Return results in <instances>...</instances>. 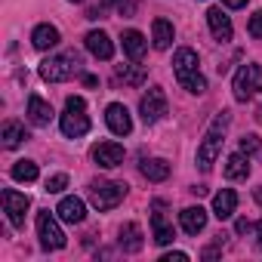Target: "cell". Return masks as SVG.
I'll return each mask as SVG.
<instances>
[{
    "instance_id": "1",
    "label": "cell",
    "mask_w": 262,
    "mask_h": 262,
    "mask_svg": "<svg viewBox=\"0 0 262 262\" xmlns=\"http://www.w3.org/2000/svg\"><path fill=\"white\" fill-rule=\"evenodd\" d=\"M228 123H231V114H228V111H219V114L213 117L210 129H207L204 142L198 145V167H201L204 173H207V170H213V164H216V158H219V151H222V142H225V129H228Z\"/></svg>"
},
{
    "instance_id": "2",
    "label": "cell",
    "mask_w": 262,
    "mask_h": 262,
    "mask_svg": "<svg viewBox=\"0 0 262 262\" xmlns=\"http://www.w3.org/2000/svg\"><path fill=\"white\" fill-rule=\"evenodd\" d=\"M173 71H176V80L182 83V90H188L191 96L207 93V80H204V74H201V68H198V53H194V50H188V47L176 50V56H173Z\"/></svg>"
},
{
    "instance_id": "3",
    "label": "cell",
    "mask_w": 262,
    "mask_h": 262,
    "mask_svg": "<svg viewBox=\"0 0 262 262\" xmlns=\"http://www.w3.org/2000/svg\"><path fill=\"white\" fill-rule=\"evenodd\" d=\"M80 53L77 50H68V53H59V56H50L40 62V77L47 83H62L74 74H80Z\"/></svg>"
},
{
    "instance_id": "4",
    "label": "cell",
    "mask_w": 262,
    "mask_h": 262,
    "mask_svg": "<svg viewBox=\"0 0 262 262\" xmlns=\"http://www.w3.org/2000/svg\"><path fill=\"white\" fill-rule=\"evenodd\" d=\"M62 133L68 139H80L86 136V129H90V117H86V102L80 96H68L65 99V111H62Z\"/></svg>"
},
{
    "instance_id": "5",
    "label": "cell",
    "mask_w": 262,
    "mask_h": 262,
    "mask_svg": "<svg viewBox=\"0 0 262 262\" xmlns=\"http://www.w3.org/2000/svg\"><path fill=\"white\" fill-rule=\"evenodd\" d=\"M123 198H126V185L123 182H108V179L90 182V204L96 210H114Z\"/></svg>"
},
{
    "instance_id": "6",
    "label": "cell",
    "mask_w": 262,
    "mask_h": 262,
    "mask_svg": "<svg viewBox=\"0 0 262 262\" xmlns=\"http://www.w3.org/2000/svg\"><path fill=\"white\" fill-rule=\"evenodd\" d=\"M259 90H262V65H256V62L241 65V71L234 74V83H231L234 99L237 102H250Z\"/></svg>"
},
{
    "instance_id": "7",
    "label": "cell",
    "mask_w": 262,
    "mask_h": 262,
    "mask_svg": "<svg viewBox=\"0 0 262 262\" xmlns=\"http://www.w3.org/2000/svg\"><path fill=\"white\" fill-rule=\"evenodd\" d=\"M37 237H40L43 250H62L65 247V231L59 228V222L50 210L37 213Z\"/></svg>"
},
{
    "instance_id": "8",
    "label": "cell",
    "mask_w": 262,
    "mask_h": 262,
    "mask_svg": "<svg viewBox=\"0 0 262 262\" xmlns=\"http://www.w3.org/2000/svg\"><path fill=\"white\" fill-rule=\"evenodd\" d=\"M139 114H142L145 123H158V120L167 114V93H164L161 86H151V90L142 96V102H139Z\"/></svg>"
},
{
    "instance_id": "9",
    "label": "cell",
    "mask_w": 262,
    "mask_h": 262,
    "mask_svg": "<svg viewBox=\"0 0 262 262\" xmlns=\"http://www.w3.org/2000/svg\"><path fill=\"white\" fill-rule=\"evenodd\" d=\"M28 207H31L28 194H19V191H13V188L4 191V210H7V219H10L13 228H22V225H25V213H28Z\"/></svg>"
},
{
    "instance_id": "10",
    "label": "cell",
    "mask_w": 262,
    "mask_h": 262,
    "mask_svg": "<svg viewBox=\"0 0 262 262\" xmlns=\"http://www.w3.org/2000/svg\"><path fill=\"white\" fill-rule=\"evenodd\" d=\"M105 123L114 136H129L133 133V117H129V111L120 105V102H111L105 108Z\"/></svg>"
},
{
    "instance_id": "11",
    "label": "cell",
    "mask_w": 262,
    "mask_h": 262,
    "mask_svg": "<svg viewBox=\"0 0 262 262\" xmlns=\"http://www.w3.org/2000/svg\"><path fill=\"white\" fill-rule=\"evenodd\" d=\"M164 201H155L151 204V231H155V241L161 244V247H167L170 241H173V225L167 222V216H164Z\"/></svg>"
},
{
    "instance_id": "12",
    "label": "cell",
    "mask_w": 262,
    "mask_h": 262,
    "mask_svg": "<svg viewBox=\"0 0 262 262\" xmlns=\"http://www.w3.org/2000/svg\"><path fill=\"white\" fill-rule=\"evenodd\" d=\"M93 161H96L99 167H105V170H114V167L123 164V148H120L117 142H99V145L93 148Z\"/></svg>"
},
{
    "instance_id": "13",
    "label": "cell",
    "mask_w": 262,
    "mask_h": 262,
    "mask_svg": "<svg viewBox=\"0 0 262 262\" xmlns=\"http://www.w3.org/2000/svg\"><path fill=\"white\" fill-rule=\"evenodd\" d=\"M207 22H210V31H213V37L219 40V43H228L231 40V34H234V28H231V19L219 10V7H213V10H207Z\"/></svg>"
},
{
    "instance_id": "14",
    "label": "cell",
    "mask_w": 262,
    "mask_h": 262,
    "mask_svg": "<svg viewBox=\"0 0 262 262\" xmlns=\"http://www.w3.org/2000/svg\"><path fill=\"white\" fill-rule=\"evenodd\" d=\"M56 213H59V219L68 222V225H80V222L86 219V207H83L80 198H62V204L56 207Z\"/></svg>"
},
{
    "instance_id": "15",
    "label": "cell",
    "mask_w": 262,
    "mask_h": 262,
    "mask_svg": "<svg viewBox=\"0 0 262 262\" xmlns=\"http://www.w3.org/2000/svg\"><path fill=\"white\" fill-rule=\"evenodd\" d=\"M123 53L133 59V62H142L145 59V50H148V40H145V34L142 31H136V28H129V31H123Z\"/></svg>"
},
{
    "instance_id": "16",
    "label": "cell",
    "mask_w": 262,
    "mask_h": 262,
    "mask_svg": "<svg viewBox=\"0 0 262 262\" xmlns=\"http://www.w3.org/2000/svg\"><path fill=\"white\" fill-rule=\"evenodd\" d=\"M83 40H86V50H90L96 59H105V62H108V59L114 56V43H111V37H108L105 31H90Z\"/></svg>"
},
{
    "instance_id": "17",
    "label": "cell",
    "mask_w": 262,
    "mask_h": 262,
    "mask_svg": "<svg viewBox=\"0 0 262 262\" xmlns=\"http://www.w3.org/2000/svg\"><path fill=\"white\" fill-rule=\"evenodd\" d=\"M117 244H120V250L123 253H139L142 250V228L136 225V222H126V225H120V237H117Z\"/></svg>"
},
{
    "instance_id": "18",
    "label": "cell",
    "mask_w": 262,
    "mask_h": 262,
    "mask_svg": "<svg viewBox=\"0 0 262 262\" xmlns=\"http://www.w3.org/2000/svg\"><path fill=\"white\" fill-rule=\"evenodd\" d=\"M59 28L56 25H37L34 31H31V43H34V50H40V53H47V50H53V47H59Z\"/></svg>"
},
{
    "instance_id": "19",
    "label": "cell",
    "mask_w": 262,
    "mask_h": 262,
    "mask_svg": "<svg viewBox=\"0 0 262 262\" xmlns=\"http://www.w3.org/2000/svg\"><path fill=\"white\" fill-rule=\"evenodd\" d=\"M179 222H182V231H185V234H198V231H204V225H207V210H204V207H185V210L179 213Z\"/></svg>"
},
{
    "instance_id": "20",
    "label": "cell",
    "mask_w": 262,
    "mask_h": 262,
    "mask_svg": "<svg viewBox=\"0 0 262 262\" xmlns=\"http://www.w3.org/2000/svg\"><path fill=\"white\" fill-rule=\"evenodd\" d=\"M237 210V194L231 188H222L216 198H213V216L216 219H231Z\"/></svg>"
},
{
    "instance_id": "21",
    "label": "cell",
    "mask_w": 262,
    "mask_h": 262,
    "mask_svg": "<svg viewBox=\"0 0 262 262\" xmlns=\"http://www.w3.org/2000/svg\"><path fill=\"white\" fill-rule=\"evenodd\" d=\"M28 120H31L34 126H50V120H53L50 102H43L40 96H31V99H28Z\"/></svg>"
},
{
    "instance_id": "22",
    "label": "cell",
    "mask_w": 262,
    "mask_h": 262,
    "mask_svg": "<svg viewBox=\"0 0 262 262\" xmlns=\"http://www.w3.org/2000/svg\"><path fill=\"white\" fill-rule=\"evenodd\" d=\"M173 22H167V19H155V25H151V43H155V50H170V43H173Z\"/></svg>"
},
{
    "instance_id": "23",
    "label": "cell",
    "mask_w": 262,
    "mask_h": 262,
    "mask_svg": "<svg viewBox=\"0 0 262 262\" xmlns=\"http://www.w3.org/2000/svg\"><path fill=\"white\" fill-rule=\"evenodd\" d=\"M0 139H4V148H19V145L28 139V133H25V126H22L19 120H7V123H4V133H0Z\"/></svg>"
},
{
    "instance_id": "24",
    "label": "cell",
    "mask_w": 262,
    "mask_h": 262,
    "mask_svg": "<svg viewBox=\"0 0 262 262\" xmlns=\"http://www.w3.org/2000/svg\"><path fill=\"white\" fill-rule=\"evenodd\" d=\"M247 176H250V158L244 151L231 155L225 161V179H247Z\"/></svg>"
},
{
    "instance_id": "25",
    "label": "cell",
    "mask_w": 262,
    "mask_h": 262,
    "mask_svg": "<svg viewBox=\"0 0 262 262\" xmlns=\"http://www.w3.org/2000/svg\"><path fill=\"white\" fill-rule=\"evenodd\" d=\"M142 176L148 182H164L170 176V164L164 158H151V161H142Z\"/></svg>"
},
{
    "instance_id": "26",
    "label": "cell",
    "mask_w": 262,
    "mask_h": 262,
    "mask_svg": "<svg viewBox=\"0 0 262 262\" xmlns=\"http://www.w3.org/2000/svg\"><path fill=\"white\" fill-rule=\"evenodd\" d=\"M10 176L16 182H34L37 179V164L34 161H16L13 170H10Z\"/></svg>"
},
{
    "instance_id": "27",
    "label": "cell",
    "mask_w": 262,
    "mask_h": 262,
    "mask_svg": "<svg viewBox=\"0 0 262 262\" xmlns=\"http://www.w3.org/2000/svg\"><path fill=\"white\" fill-rule=\"evenodd\" d=\"M114 77H117V80H123L126 86H142V83H145V71H139V68H129V65H117Z\"/></svg>"
},
{
    "instance_id": "28",
    "label": "cell",
    "mask_w": 262,
    "mask_h": 262,
    "mask_svg": "<svg viewBox=\"0 0 262 262\" xmlns=\"http://www.w3.org/2000/svg\"><path fill=\"white\" fill-rule=\"evenodd\" d=\"M241 151H244L247 158L262 161V139H259V136H244V139H241Z\"/></svg>"
},
{
    "instance_id": "29",
    "label": "cell",
    "mask_w": 262,
    "mask_h": 262,
    "mask_svg": "<svg viewBox=\"0 0 262 262\" xmlns=\"http://www.w3.org/2000/svg\"><path fill=\"white\" fill-rule=\"evenodd\" d=\"M65 188H68V176H65V173L50 176L47 185H43V191H50V194H59V191H65Z\"/></svg>"
},
{
    "instance_id": "30",
    "label": "cell",
    "mask_w": 262,
    "mask_h": 262,
    "mask_svg": "<svg viewBox=\"0 0 262 262\" xmlns=\"http://www.w3.org/2000/svg\"><path fill=\"white\" fill-rule=\"evenodd\" d=\"M247 31H250V37H256V40H262V10L250 16V25H247Z\"/></svg>"
},
{
    "instance_id": "31",
    "label": "cell",
    "mask_w": 262,
    "mask_h": 262,
    "mask_svg": "<svg viewBox=\"0 0 262 262\" xmlns=\"http://www.w3.org/2000/svg\"><path fill=\"white\" fill-rule=\"evenodd\" d=\"M139 10V0H120V4H117V13L120 16H133Z\"/></svg>"
},
{
    "instance_id": "32",
    "label": "cell",
    "mask_w": 262,
    "mask_h": 262,
    "mask_svg": "<svg viewBox=\"0 0 262 262\" xmlns=\"http://www.w3.org/2000/svg\"><path fill=\"white\" fill-rule=\"evenodd\" d=\"M234 231H237V234H247V231H256V225H253V222H247V219H237Z\"/></svg>"
},
{
    "instance_id": "33",
    "label": "cell",
    "mask_w": 262,
    "mask_h": 262,
    "mask_svg": "<svg viewBox=\"0 0 262 262\" xmlns=\"http://www.w3.org/2000/svg\"><path fill=\"white\" fill-rule=\"evenodd\" d=\"M188 259V253H167V256H161V262H185Z\"/></svg>"
},
{
    "instance_id": "34",
    "label": "cell",
    "mask_w": 262,
    "mask_h": 262,
    "mask_svg": "<svg viewBox=\"0 0 262 262\" xmlns=\"http://www.w3.org/2000/svg\"><path fill=\"white\" fill-rule=\"evenodd\" d=\"M222 4H225L228 10H241V7H247V0H222Z\"/></svg>"
},
{
    "instance_id": "35",
    "label": "cell",
    "mask_w": 262,
    "mask_h": 262,
    "mask_svg": "<svg viewBox=\"0 0 262 262\" xmlns=\"http://www.w3.org/2000/svg\"><path fill=\"white\" fill-rule=\"evenodd\" d=\"M256 250H262V219L256 222Z\"/></svg>"
},
{
    "instance_id": "36",
    "label": "cell",
    "mask_w": 262,
    "mask_h": 262,
    "mask_svg": "<svg viewBox=\"0 0 262 262\" xmlns=\"http://www.w3.org/2000/svg\"><path fill=\"white\" fill-rule=\"evenodd\" d=\"M120 0H102V7H117Z\"/></svg>"
},
{
    "instance_id": "37",
    "label": "cell",
    "mask_w": 262,
    "mask_h": 262,
    "mask_svg": "<svg viewBox=\"0 0 262 262\" xmlns=\"http://www.w3.org/2000/svg\"><path fill=\"white\" fill-rule=\"evenodd\" d=\"M256 201H259V204H262V188H256Z\"/></svg>"
},
{
    "instance_id": "38",
    "label": "cell",
    "mask_w": 262,
    "mask_h": 262,
    "mask_svg": "<svg viewBox=\"0 0 262 262\" xmlns=\"http://www.w3.org/2000/svg\"><path fill=\"white\" fill-rule=\"evenodd\" d=\"M71 4H83V0H71Z\"/></svg>"
}]
</instances>
